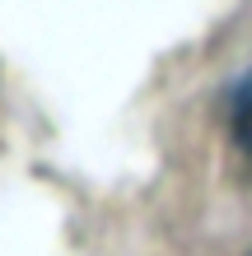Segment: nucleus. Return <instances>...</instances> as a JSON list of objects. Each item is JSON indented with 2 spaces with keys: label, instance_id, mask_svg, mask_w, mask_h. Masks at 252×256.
Instances as JSON below:
<instances>
[{
  "label": "nucleus",
  "instance_id": "obj_1",
  "mask_svg": "<svg viewBox=\"0 0 252 256\" xmlns=\"http://www.w3.org/2000/svg\"><path fill=\"white\" fill-rule=\"evenodd\" d=\"M238 140H243V149L252 154V84L238 94Z\"/></svg>",
  "mask_w": 252,
  "mask_h": 256
}]
</instances>
